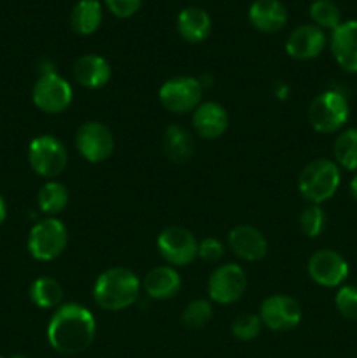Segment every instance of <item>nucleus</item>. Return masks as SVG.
<instances>
[{
	"label": "nucleus",
	"instance_id": "obj_1",
	"mask_svg": "<svg viewBox=\"0 0 357 358\" xmlns=\"http://www.w3.org/2000/svg\"><path fill=\"white\" fill-rule=\"evenodd\" d=\"M97 336V322L88 308L66 303L56 308L48 324V341L55 352L72 357L91 346Z\"/></svg>",
	"mask_w": 357,
	"mask_h": 358
},
{
	"label": "nucleus",
	"instance_id": "obj_2",
	"mask_svg": "<svg viewBox=\"0 0 357 358\" xmlns=\"http://www.w3.org/2000/svg\"><path fill=\"white\" fill-rule=\"evenodd\" d=\"M139 294L140 280L135 273L121 266L105 269L93 287L94 303L105 311H122L133 306Z\"/></svg>",
	"mask_w": 357,
	"mask_h": 358
},
{
	"label": "nucleus",
	"instance_id": "obj_3",
	"mask_svg": "<svg viewBox=\"0 0 357 358\" xmlns=\"http://www.w3.org/2000/svg\"><path fill=\"white\" fill-rule=\"evenodd\" d=\"M342 173L335 161L315 159L303 168L298 178V189L310 205H322L336 194Z\"/></svg>",
	"mask_w": 357,
	"mask_h": 358
},
{
	"label": "nucleus",
	"instance_id": "obj_4",
	"mask_svg": "<svg viewBox=\"0 0 357 358\" xmlns=\"http://www.w3.org/2000/svg\"><path fill=\"white\" fill-rule=\"evenodd\" d=\"M350 115L349 101L345 94L336 90H328L314 98L308 107V121L312 128L322 135L340 131L346 124Z\"/></svg>",
	"mask_w": 357,
	"mask_h": 358
},
{
	"label": "nucleus",
	"instance_id": "obj_5",
	"mask_svg": "<svg viewBox=\"0 0 357 358\" xmlns=\"http://www.w3.org/2000/svg\"><path fill=\"white\" fill-rule=\"evenodd\" d=\"M69 243V233L63 222L55 217L38 220L28 234L27 247L34 259L42 262H49L58 259L63 254Z\"/></svg>",
	"mask_w": 357,
	"mask_h": 358
},
{
	"label": "nucleus",
	"instance_id": "obj_6",
	"mask_svg": "<svg viewBox=\"0 0 357 358\" xmlns=\"http://www.w3.org/2000/svg\"><path fill=\"white\" fill-rule=\"evenodd\" d=\"M28 163L38 177L56 178L65 171L69 154L56 136L41 135L28 145Z\"/></svg>",
	"mask_w": 357,
	"mask_h": 358
},
{
	"label": "nucleus",
	"instance_id": "obj_7",
	"mask_svg": "<svg viewBox=\"0 0 357 358\" xmlns=\"http://www.w3.org/2000/svg\"><path fill=\"white\" fill-rule=\"evenodd\" d=\"M74 98L72 86L55 70L42 72L31 90V100L46 114H62L70 107Z\"/></svg>",
	"mask_w": 357,
	"mask_h": 358
},
{
	"label": "nucleus",
	"instance_id": "obj_8",
	"mask_svg": "<svg viewBox=\"0 0 357 358\" xmlns=\"http://www.w3.org/2000/svg\"><path fill=\"white\" fill-rule=\"evenodd\" d=\"M203 87L198 79L189 76H178L174 79H168L160 87L161 105L172 114H188L195 110L202 101Z\"/></svg>",
	"mask_w": 357,
	"mask_h": 358
},
{
	"label": "nucleus",
	"instance_id": "obj_9",
	"mask_svg": "<svg viewBox=\"0 0 357 358\" xmlns=\"http://www.w3.org/2000/svg\"><path fill=\"white\" fill-rule=\"evenodd\" d=\"M158 250L172 266H188L198 257V240L186 227L170 226L158 236Z\"/></svg>",
	"mask_w": 357,
	"mask_h": 358
},
{
	"label": "nucleus",
	"instance_id": "obj_10",
	"mask_svg": "<svg viewBox=\"0 0 357 358\" xmlns=\"http://www.w3.org/2000/svg\"><path fill=\"white\" fill-rule=\"evenodd\" d=\"M303 311L300 303L290 296L276 294L262 301L259 308V318L262 325L273 332H289L300 325Z\"/></svg>",
	"mask_w": 357,
	"mask_h": 358
},
{
	"label": "nucleus",
	"instance_id": "obj_11",
	"mask_svg": "<svg viewBox=\"0 0 357 358\" xmlns=\"http://www.w3.org/2000/svg\"><path fill=\"white\" fill-rule=\"evenodd\" d=\"M76 147L88 163H104L114 152V135L102 122L88 121L77 129Z\"/></svg>",
	"mask_w": 357,
	"mask_h": 358
},
{
	"label": "nucleus",
	"instance_id": "obj_12",
	"mask_svg": "<svg viewBox=\"0 0 357 358\" xmlns=\"http://www.w3.org/2000/svg\"><path fill=\"white\" fill-rule=\"evenodd\" d=\"M209 296L217 304H233L247 289V275L238 264H223L210 275Z\"/></svg>",
	"mask_w": 357,
	"mask_h": 358
},
{
	"label": "nucleus",
	"instance_id": "obj_13",
	"mask_svg": "<svg viewBox=\"0 0 357 358\" xmlns=\"http://www.w3.org/2000/svg\"><path fill=\"white\" fill-rule=\"evenodd\" d=\"M308 275L317 285L332 287L342 285L349 276V264L345 257L331 248H322L317 250L310 259H308Z\"/></svg>",
	"mask_w": 357,
	"mask_h": 358
},
{
	"label": "nucleus",
	"instance_id": "obj_14",
	"mask_svg": "<svg viewBox=\"0 0 357 358\" xmlns=\"http://www.w3.org/2000/svg\"><path fill=\"white\" fill-rule=\"evenodd\" d=\"M326 48V35L315 24H301L294 28L286 41V51L290 58L301 59H314L324 51Z\"/></svg>",
	"mask_w": 357,
	"mask_h": 358
},
{
	"label": "nucleus",
	"instance_id": "obj_15",
	"mask_svg": "<svg viewBox=\"0 0 357 358\" xmlns=\"http://www.w3.org/2000/svg\"><path fill=\"white\" fill-rule=\"evenodd\" d=\"M331 52L345 72L357 73V20L342 21L331 34Z\"/></svg>",
	"mask_w": 357,
	"mask_h": 358
},
{
	"label": "nucleus",
	"instance_id": "obj_16",
	"mask_svg": "<svg viewBox=\"0 0 357 358\" xmlns=\"http://www.w3.org/2000/svg\"><path fill=\"white\" fill-rule=\"evenodd\" d=\"M227 243L230 248L234 252V255L247 262L261 261L268 252V241L265 234L254 226H237L227 234Z\"/></svg>",
	"mask_w": 357,
	"mask_h": 358
},
{
	"label": "nucleus",
	"instance_id": "obj_17",
	"mask_svg": "<svg viewBox=\"0 0 357 358\" xmlns=\"http://www.w3.org/2000/svg\"><path fill=\"white\" fill-rule=\"evenodd\" d=\"M192 126L202 138L216 140L226 133L227 126H230V115L220 103L206 101L195 108Z\"/></svg>",
	"mask_w": 357,
	"mask_h": 358
},
{
	"label": "nucleus",
	"instance_id": "obj_18",
	"mask_svg": "<svg viewBox=\"0 0 357 358\" xmlns=\"http://www.w3.org/2000/svg\"><path fill=\"white\" fill-rule=\"evenodd\" d=\"M248 21L262 34H275L286 27L287 9L280 0H254L248 9Z\"/></svg>",
	"mask_w": 357,
	"mask_h": 358
},
{
	"label": "nucleus",
	"instance_id": "obj_19",
	"mask_svg": "<svg viewBox=\"0 0 357 358\" xmlns=\"http://www.w3.org/2000/svg\"><path fill=\"white\" fill-rule=\"evenodd\" d=\"M112 70L100 55H84L74 63V77L86 90H100L111 80Z\"/></svg>",
	"mask_w": 357,
	"mask_h": 358
},
{
	"label": "nucleus",
	"instance_id": "obj_20",
	"mask_svg": "<svg viewBox=\"0 0 357 358\" xmlns=\"http://www.w3.org/2000/svg\"><path fill=\"white\" fill-rule=\"evenodd\" d=\"M177 30L186 42L198 44L210 35L212 20H210L209 13L202 7H186L177 16Z\"/></svg>",
	"mask_w": 357,
	"mask_h": 358
},
{
	"label": "nucleus",
	"instance_id": "obj_21",
	"mask_svg": "<svg viewBox=\"0 0 357 358\" xmlns=\"http://www.w3.org/2000/svg\"><path fill=\"white\" fill-rule=\"evenodd\" d=\"M144 290L153 299H170L181 290V275L172 266H158L144 276Z\"/></svg>",
	"mask_w": 357,
	"mask_h": 358
},
{
	"label": "nucleus",
	"instance_id": "obj_22",
	"mask_svg": "<svg viewBox=\"0 0 357 358\" xmlns=\"http://www.w3.org/2000/svg\"><path fill=\"white\" fill-rule=\"evenodd\" d=\"M163 152L172 163L184 164L195 154V142L188 129L178 124H172L164 129Z\"/></svg>",
	"mask_w": 357,
	"mask_h": 358
},
{
	"label": "nucleus",
	"instance_id": "obj_23",
	"mask_svg": "<svg viewBox=\"0 0 357 358\" xmlns=\"http://www.w3.org/2000/svg\"><path fill=\"white\" fill-rule=\"evenodd\" d=\"M104 10L98 0H79L70 13V24L79 35H91L100 28Z\"/></svg>",
	"mask_w": 357,
	"mask_h": 358
},
{
	"label": "nucleus",
	"instance_id": "obj_24",
	"mask_svg": "<svg viewBox=\"0 0 357 358\" xmlns=\"http://www.w3.org/2000/svg\"><path fill=\"white\" fill-rule=\"evenodd\" d=\"M30 301L41 310H56L62 306L63 287L51 276H41L30 285Z\"/></svg>",
	"mask_w": 357,
	"mask_h": 358
},
{
	"label": "nucleus",
	"instance_id": "obj_25",
	"mask_svg": "<svg viewBox=\"0 0 357 358\" xmlns=\"http://www.w3.org/2000/svg\"><path fill=\"white\" fill-rule=\"evenodd\" d=\"M38 208L48 215H56V213L63 212L69 205V189L62 184V182L49 180L38 189L37 194Z\"/></svg>",
	"mask_w": 357,
	"mask_h": 358
},
{
	"label": "nucleus",
	"instance_id": "obj_26",
	"mask_svg": "<svg viewBox=\"0 0 357 358\" xmlns=\"http://www.w3.org/2000/svg\"><path fill=\"white\" fill-rule=\"evenodd\" d=\"M335 163L349 171H357V128H349L336 138L335 147Z\"/></svg>",
	"mask_w": 357,
	"mask_h": 358
},
{
	"label": "nucleus",
	"instance_id": "obj_27",
	"mask_svg": "<svg viewBox=\"0 0 357 358\" xmlns=\"http://www.w3.org/2000/svg\"><path fill=\"white\" fill-rule=\"evenodd\" d=\"M310 17L321 30H335L342 24V10L332 0H314L310 6Z\"/></svg>",
	"mask_w": 357,
	"mask_h": 358
},
{
	"label": "nucleus",
	"instance_id": "obj_28",
	"mask_svg": "<svg viewBox=\"0 0 357 358\" xmlns=\"http://www.w3.org/2000/svg\"><path fill=\"white\" fill-rule=\"evenodd\" d=\"M212 306L209 301L196 299L186 306L182 311V324L188 329H203L210 320H212Z\"/></svg>",
	"mask_w": 357,
	"mask_h": 358
},
{
	"label": "nucleus",
	"instance_id": "obj_29",
	"mask_svg": "<svg viewBox=\"0 0 357 358\" xmlns=\"http://www.w3.org/2000/svg\"><path fill=\"white\" fill-rule=\"evenodd\" d=\"M326 222H328V217L321 205L307 206L300 215V229L308 238H317L324 231Z\"/></svg>",
	"mask_w": 357,
	"mask_h": 358
},
{
	"label": "nucleus",
	"instance_id": "obj_30",
	"mask_svg": "<svg viewBox=\"0 0 357 358\" xmlns=\"http://www.w3.org/2000/svg\"><path fill=\"white\" fill-rule=\"evenodd\" d=\"M261 327L262 322L259 318V315L244 313L234 318L233 325H231V332L240 341H252V339H255L259 336Z\"/></svg>",
	"mask_w": 357,
	"mask_h": 358
},
{
	"label": "nucleus",
	"instance_id": "obj_31",
	"mask_svg": "<svg viewBox=\"0 0 357 358\" xmlns=\"http://www.w3.org/2000/svg\"><path fill=\"white\" fill-rule=\"evenodd\" d=\"M335 304L338 313L346 320L357 322V287L345 285L336 292Z\"/></svg>",
	"mask_w": 357,
	"mask_h": 358
},
{
	"label": "nucleus",
	"instance_id": "obj_32",
	"mask_svg": "<svg viewBox=\"0 0 357 358\" xmlns=\"http://www.w3.org/2000/svg\"><path fill=\"white\" fill-rule=\"evenodd\" d=\"M224 255V247L217 238H205L198 243V257L206 262H217Z\"/></svg>",
	"mask_w": 357,
	"mask_h": 358
},
{
	"label": "nucleus",
	"instance_id": "obj_33",
	"mask_svg": "<svg viewBox=\"0 0 357 358\" xmlns=\"http://www.w3.org/2000/svg\"><path fill=\"white\" fill-rule=\"evenodd\" d=\"M105 6L108 7L114 16L118 17H132L142 6V0H105Z\"/></svg>",
	"mask_w": 357,
	"mask_h": 358
},
{
	"label": "nucleus",
	"instance_id": "obj_34",
	"mask_svg": "<svg viewBox=\"0 0 357 358\" xmlns=\"http://www.w3.org/2000/svg\"><path fill=\"white\" fill-rule=\"evenodd\" d=\"M349 189H350V196H352L354 201L357 203V173L354 175V178H352V180H350Z\"/></svg>",
	"mask_w": 357,
	"mask_h": 358
},
{
	"label": "nucleus",
	"instance_id": "obj_35",
	"mask_svg": "<svg viewBox=\"0 0 357 358\" xmlns=\"http://www.w3.org/2000/svg\"><path fill=\"white\" fill-rule=\"evenodd\" d=\"M6 217H7V205H6V199H4L2 194H0V226L4 224Z\"/></svg>",
	"mask_w": 357,
	"mask_h": 358
},
{
	"label": "nucleus",
	"instance_id": "obj_36",
	"mask_svg": "<svg viewBox=\"0 0 357 358\" xmlns=\"http://www.w3.org/2000/svg\"><path fill=\"white\" fill-rule=\"evenodd\" d=\"M10 358H27L24 355H13Z\"/></svg>",
	"mask_w": 357,
	"mask_h": 358
},
{
	"label": "nucleus",
	"instance_id": "obj_37",
	"mask_svg": "<svg viewBox=\"0 0 357 358\" xmlns=\"http://www.w3.org/2000/svg\"><path fill=\"white\" fill-rule=\"evenodd\" d=\"M0 358H6V357H2V355H0Z\"/></svg>",
	"mask_w": 357,
	"mask_h": 358
}]
</instances>
